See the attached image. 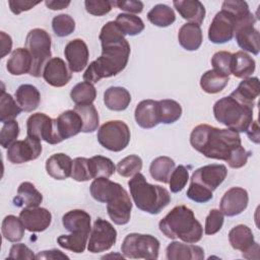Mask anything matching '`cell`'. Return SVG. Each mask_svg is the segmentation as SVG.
Listing matches in <instances>:
<instances>
[{
    "label": "cell",
    "mask_w": 260,
    "mask_h": 260,
    "mask_svg": "<svg viewBox=\"0 0 260 260\" xmlns=\"http://www.w3.org/2000/svg\"><path fill=\"white\" fill-rule=\"evenodd\" d=\"M192 147L208 158L224 160L233 169H240L247 164L251 155L242 146L238 132L219 129L208 124L197 125L190 134Z\"/></svg>",
    "instance_id": "cell-1"
},
{
    "label": "cell",
    "mask_w": 260,
    "mask_h": 260,
    "mask_svg": "<svg viewBox=\"0 0 260 260\" xmlns=\"http://www.w3.org/2000/svg\"><path fill=\"white\" fill-rule=\"evenodd\" d=\"M99 38L102 55L92 61L83 73V80L92 84L124 70L131 52L125 35L115 21H108L102 27Z\"/></svg>",
    "instance_id": "cell-2"
},
{
    "label": "cell",
    "mask_w": 260,
    "mask_h": 260,
    "mask_svg": "<svg viewBox=\"0 0 260 260\" xmlns=\"http://www.w3.org/2000/svg\"><path fill=\"white\" fill-rule=\"evenodd\" d=\"M89 191L94 200L107 203L108 215L114 223L123 225L129 222L132 202L122 185L108 178H96L90 184Z\"/></svg>",
    "instance_id": "cell-3"
},
{
    "label": "cell",
    "mask_w": 260,
    "mask_h": 260,
    "mask_svg": "<svg viewBox=\"0 0 260 260\" xmlns=\"http://www.w3.org/2000/svg\"><path fill=\"white\" fill-rule=\"evenodd\" d=\"M159 231L169 239H180L195 244L203 236V228L192 209L185 205L175 206L158 223Z\"/></svg>",
    "instance_id": "cell-4"
},
{
    "label": "cell",
    "mask_w": 260,
    "mask_h": 260,
    "mask_svg": "<svg viewBox=\"0 0 260 260\" xmlns=\"http://www.w3.org/2000/svg\"><path fill=\"white\" fill-rule=\"evenodd\" d=\"M128 186L135 205L144 212L158 214L171 202L170 192L159 185L149 184L141 173L135 174Z\"/></svg>",
    "instance_id": "cell-5"
},
{
    "label": "cell",
    "mask_w": 260,
    "mask_h": 260,
    "mask_svg": "<svg viewBox=\"0 0 260 260\" xmlns=\"http://www.w3.org/2000/svg\"><path fill=\"white\" fill-rule=\"evenodd\" d=\"M254 106L247 105L232 95L221 98L213 106L216 121L236 132H246L253 121Z\"/></svg>",
    "instance_id": "cell-6"
},
{
    "label": "cell",
    "mask_w": 260,
    "mask_h": 260,
    "mask_svg": "<svg viewBox=\"0 0 260 260\" xmlns=\"http://www.w3.org/2000/svg\"><path fill=\"white\" fill-rule=\"evenodd\" d=\"M25 49L32 59V66L29 75L34 77L43 76V71L52 57L51 36L43 28L29 30L25 39Z\"/></svg>",
    "instance_id": "cell-7"
},
{
    "label": "cell",
    "mask_w": 260,
    "mask_h": 260,
    "mask_svg": "<svg viewBox=\"0 0 260 260\" xmlns=\"http://www.w3.org/2000/svg\"><path fill=\"white\" fill-rule=\"evenodd\" d=\"M121 252L124 257L130 259H157L159 241L151 235L131 233L125 237Z\"/></svg>",
    "instance_id": "cell-8"
},
{
    "label": "cell",
    "mask_w": 260,
    "mask_h": 260,
    "mask_svg": "<svg viewBox=\"0 0 260 260\" xmlns=\"http://www.w3.org/2000/svg\"><path fill=\"white\" fill-rule=\"evenodd\" d=\"M130 129L121 120H112L104 123L98 131L99 143L108 150L119 152L125 149L130 142Z\"/></svg>",
    "instance_id": "cell-9"
},
{
    "label": "cell",
    "mask_w": 260,
    "mask_h": 260,
    "mask_svg": "<svg viewBox=\"0 0 260 260\" xmlns=\"http://www.w3.org/2000/svg\"><path fill=\"white\" fill-rule=\"evenodd\" d=\"M26 134L29 137L44 140L49 144L62 142L57 130L56 119H52L44 113H36L26 121Z\"/></svg>",
    "instance_id": "cell-10"
},
{
    "label": "cell",
    "mask_w": 260,
    "mask_h": 260,
    "mask_svg": "<svg viewBox=\"0 0 260 260\" xmlns=\"http://www.w3.org/2000/svg\"><path fill=\"white\" fill-rule=\"evenodd\" d=\"M117 241V231L111 222L99 217L90 231L87 250L90 253H101L110 250Z\"/></svg>",
    "instance_id": "cell-11"
},
{
    "label": "cell",
    "mask_w": 260,
    "mask_h": 260,
    "mask_svg": "<svg viewBox=\"0 0 260 260\" xmlns=\"http://www.w3.org/2000/svg\"><path fill=\"white\" fill-rule=\"evenodd\" d=\"M229 241L235 250L242 252L246 259L259 258V244L255 242L251 229L245 224H238L229 233Z\"/></svg>",
    "instance_id": "cell-12"
},
{
    "label": "cell",
    "mask_w": 260,
    "mask_h": 260,
    "mask_svg": "<svg viewBox=\"0 0 260 260\" xmlns=\"http://www.w3.org/2000/svg\"><path fill=\"white\" fill-rule=\"evenodd\" d=\"M42 152L41 140L26 136L24 140H16L7 148V159L16 165L37 159Z\"/></svg>",
    "instance_id": "cell-13"
},
{
    "label": "cell",
    "mask_w": 260,
    "mask_h": 260,
    "mask_svg": "<svg viewBox=\"0 0 260 260\" xmlns=\"http://www.w3.org/2000/svg\"><path fill=\"white\" fill-rule=\"evenodd\" d=\"M235 29V18L231 13L221 9L215 14L209 25L208 39L213 44H224L234 38Z\"/></svg>",
    "instance_id": "cell-14"
},
{
    "label": "cell",
    "mask_w": 260,
    "mask_h": 260,
    "mask_svg": "<svg viewBox=\"0 0 260 260\" xmlns=\"http://www.w3.org/2000/svg\"><path fill=\"white\" fill-rule=\"evenodd\" d=\"M226 175L228 170L224 165H207L194 171L191 176V183L213 192L224 181Z\"/></svg>",
    "instance_id": "cell-15"
},
{
    "label": "cell",
    "mask_w": 260,
    "mask_h": 260,
    "mask_svg": "<svg viewBox=\"0 0 260 260\" xmlns=\"http://www.w3.org/2000/svg\"><path fill=\"white\" fill-rule=\"evenodd\" d=\"M249 195L247 190L241 187L229 189L220 199L219 210L226 216H236L241 214L248 206Z\"/></svg>",
    "instance_id": "cell-16"
},
{
    "label": "cell",
    "mask_w": 260,
    "mask_h": 260,
    "mask_svg": "<svg viewBox=\"0 0 260 260\" xmlns=\"http://www.w3.org/2000/svg\"><path fill=\"white\" fill-rule=\"evenodd\" d=\"M21 219L25 230L31 233H41L46 231L52 222L51 212L44 207H24L20 213Z\"/></svg>",
    "instance_id": "cell-17"
},
{
    "label": "cell",
    "mask_w": 260,
    "mask_h": 260,
    "mask_svg": "<svg viewBox=\"0 0 260 260\" xmlns=\"http://www.w3.org/2000/svg\"><path fill=\"white\" fill-rule=\"evenodd\" d=\"M43 77L51 86L62 87L71 80L72 71L67 67L63 59L54 57L46 64L43 71Z\"/></svg>",
    "instance_id": "cell-18"
},
{
    "label": "cell",
    "mask_w": 260,
    "mask_h": 260,
    "mask_svg": "<svg viewBox=\"0 0 260 260\" xmlns=\"http://www.w3.org/2000/svg\"><path fill=\"white\" fill-rule=\"evenodd\" d=\"M64 55L69 69L72 72H80L87 65L89 51L83 40L74 39L65 46Z\"/></svg>",
    "instance_id": "cell-19"
},
{
    "label": "cell",
    "mask_w": 260,
    "mask_h": 260,
    "mask_svg": "<svg viewBox=\"0 0 260 260\" xmlns=\"http://www.w3.org/2000/svg\"><path fill=\"white\" fill-rule=\"evenodd\" d=\"M135 121L143 129H151L159 124L157 101L143 100L135 108Z\"/></svg>",
    "instance_id": "cell-20"
},
{
    "label": "cell",
    "mask_w": 260,
    "mask_h": 260,
    "mask_svg": "<svg viewBox=\"0 0 260 260\" xmlns=\"http://www.w3.org/2000/svg\"><path fill=\"white\" fill-rule=\"evenodd\" d=\"M167 259L169 260H203L204 250L191 243H181L174 241L166 249Z\"/></svg>",
    "instance_id": "cell-21"
},
{
    "label": "cell",
    "mask_w": 260,
    "mask_h": 260,
    "mask_svg": "<svg viewBox=\"0 0 260 260\" xmlns=\"http://www.w3.org/2000/svg\"><path fill=\"white\" fill-rule=\"evenodd\" d=\"M57 130L62 141L82 132V120L74 110H67L56 119Z\"/></svg>",
    "instance_id": "cell-22"
},
{
    "label": "cell",
    "mask_w": 260,
    "mask_h": 260,
    "mask_svg": "<svg viewBox=\"0 0 260 260\" xmlns=\"http://www.w3.org/2000/svg\"><path fill=\"white\" fill-rule=\"evenodd\" d=\"M173 5L179 14L189 21V23H194L200 25L205 17V7L198 0H175Z\"/></svg>",
    "instance_id": "cell-23"
},
{
    "label": "cell",
    "mask_w": 260,
    "mask_h": 260,
    "mask_svg": "<svg viewBox=\"0 0 260 260\" xmlns=\"http://www.w3.org/2000/svg\"><path fill=\"white\" fill-rule=\"evenodd\" d=\"M221 9L228 11L236 20L235 31L246 24H255L256 17L250 11L248 3L241 0H225L222 2Z\"/></svg>",
    "instance_id": "cell-24"
},
{
    "label": "cell",
    "mask_w": 260,
    "mask_h": 260,
    "mask_svg": "<svg viewBox=\"0 0 260 260\" xmlns=\"http://www.w3.org/2000/svg\"><path fill=\"white\" fill-rule=\"evenodd\" d=\"M72 159L65 153H55L46 161V171L55 180H65L71 176Z\"/></svg>",
    "instance_id": "cell-25"
},
{
    "label": "cell",
    "mask_w": 260,
    "mask_h": 260,
    "mask_svg": "<svg viewBox=\"0 0 260 260\" xmlns=\"http://www.w3.org/2000/svg\"><path fill=\"white\" fill-rule=\"evenodd\" d=\"M236 41L243 51L258 55L260 51V35L254 24H246L235 31Z\"/></svg>",
    "instance_id": "cell-26"
},
{
    "label": "cell",
    "mask_w": 260,
    "mask_h": 260,
    "mask_svg": "<svg viewBox=\"0 0 260 260\" xmlns=\"http://www.w3.org/2000/svg\"><path fill=\"white\" fill-rule=\"evenodd\" d=\"M32 59L25 48L15 49L6 62V69L12 75H22L30 72Z\"/></svg>",
    "instance_id": "cell-27"
},
{
    "label": "cell",
    "mask_w": 260,
    "mask_h": 260,
    "mask_svg": "<svg viewBox=\"0 0 260 260\" xmlns=\"http://www.w3.org/2000/svg\"><path fill=\"white\" fill-rule=\"evenodd\" d=\"M43 201L42 193L30 182H22L18 188L13 204L16 207H37Z\"/></svg>",
    "instance_id": "cell-28"
},
{
    "label": "cell",
    "mask_w": 260,
    "mask_h": 260,
    "mask_svg": "<svg viewBox=\"0 0 260 260\" xmlns=\"http://www.w3.org/2000/svg\"><path fill=\"white\" fill-rule=\"evenodd\" d=\"M178 40L180 45L187 51H196L200 48L203 35L200 25L194 23L183 24L178 32Z\"/></svg>",
    "instance_id": "cell-29"
},
{
    "label": "cell",
    "mask_w": 260,
    "mask_h": 260,
    "mask_svg": "<svg viewBox=\"0 0 260 260\" xmlns=\"http://www.w3.org/2000/svg\"><path fill=\"white\" fill-rule=\"evenodd\" d=\"M90 215L82 209H73L66 212L62 217L63 226L70 233H90Z\"/></svg>",
    "instance_id": "cell-30"
},
{
    "label": "cell",
    "mask_w": 260,
    "mask_h": 260,
    "mask_svg": "<svg viewBox=\"0 0 260 260\" xmlns=\"http://www.w3.org/2000/svg\"><path fill=\"white\" fill-rule=\"evenodd\" d=\"M131 102V94L121 86H111L104 93V103L111 111L121 112L128 108Z\"/></svg>",
    "instance_id": "cell-31"
},
{
    "label": "cell",
    "mask_w": 260,
    "mask_h": 260,
    "mask_svg": "<svg viewBox=\"0 0 260 260\" xmlns=\"http://www.w3.org/2000/svg\"><path fill=\"white\" fill-rule=\"evenodd\" d=\"M260 93L258 77H248L240 82L238 87L230 94L233 98L250 106H255V100Z\"/></svg>",
    "instance_id": "cell-32"
},
{
    "label": "cell",
    "mask_w": 260,
    "mask_h": 260,
    "mask_svg": "<svg viewBox=\"0 0 260 260\" xmlns=\"http://www.w3.org/2000/svg\"><path fill=\"white\" fill-rule=\"evenodd\" d=\"M15 100L24 112L35 111L41 103V93L32 84H21L15 91Z\"/></svg>",
    "instance_id": "cell-33"
},
{
    "label": "cell",
    "mask_w": 260,
    "mask_h": 260,
    "mask_svg": "<svg viewBox=\"0 0 260 260\" xmlns=\"http://www.w3.org/2000/svg\"><path fill=\"white\" fill-rule=\"evenodd\" d=\"M256 68L255 60L246 52L238 51L232 54L231 74L238 78H248L254 73Z\"/></svg>",
    "instance_id": "cell-34"
},
{
    "label": "cell",
    "mask_w": 260,
    "mask_h": 260,
    "mask_svg": "<svg viewBox=\"0 0 260 260\" xmlns=\"http://www.w3.org/2000/svg\"><path fill=\"white\" fill-rule=\"evenodd\" d=\"M229 75L215 69L208 70L200 78V86L207 93H217L229 83Z\"/></svg>",
    "instance_id": "cell-35"
},
{
    "label": "cell",
    "mask_w": 260,
    "mask_h": 260,
    "mask_svg": "<svg viewBox=\"0 0 260 260\" xmlns=\"http://www.w3.org/2000/svg\"><path fill=\"white\" fill-rule=\"evenodd\" d=\"M175 169V161L169 156H158L154 158L149 167V173L152 179L157 182L169 183L171 174Z\"/></svg>",
    "instance_id": "cell-36"
},
{
    "label": "cell",
    "mask_w": 260,
    "mask_h": 260,
    "mask_svg": "<svg viewBox=\"0 0 260 260\" xmlns=\"http://www.w3.org/2000/svg\"><path fill=\"white\" fill-rule=\"evenodd\" d=\"M24 225L19 217L9 214L4 217L1 225L2 236L5 240L16 243L22 240L24 236Z\"/></svg>",
    "instance_id": "cell-37"
},
{
    "label": "cell",
    "mask_w": 260,
    "mask_h": 260,
    "mask_svg": "<svg viewBox=\"0 0 260 260\" xmlns=\"http://www.w3.org/2000/svg\"><path fill=\"white\" fill-rule=\"evenodd\" d=\"M147 19L155 26L167 27L175 22L176 14L170 6L156 4L147 13Z\"/></svg>",
    "instance_id": "cell-38"
},
{
    "label": "cell",
    "mask_w": 260,
    "mask_h": 260,
    "mask_svg": "<svg viewBox=\"0 0 260 260\" xmlns=\"http://www.w3.org/2000/svg\"><path fill=\"white\" fill-rule=\"evenodd\" d=\"M88 236V233L75 232L71 233L70 235L59 236L57 242L59 246L63 249L72 251L74 253H82L86 248Z\"/></svg>",
    "instance_id": "cell-39"
},
{
    "label": "cell",
    "mask_w": 260,
    "mask_h": 260,
    "mask_svg": "<svg viewBox=\"0 0 260 260\" xmlns=\"http://www.w3.org/2000/svg\"><path fill=\"white\" fill-rule=\"evenodd\" d=\"M159 123L172 124L178 121L182 116L181 105L174 100H161L157 101Z\"/></svg>",
    "instance_id": "cell-40"
},
{
    "label": "cell",
    "mask_w": 260,
    "mask_h": 260,
    "mask_svg": "<svg viewBox=\"0 0 260 260\" xmlns=\"http://www.w3.org/2000/svg\"><path fill=\"white\" fill-rule=\"evenodd\" d=\"M74 111L80 116L82 120V132L91 133L98 129L100 124V117L95 107L92 104L75 106Z\"/></svg>",
    "instance_id": "cell-41"
},
{
    "label": "cell",
    "mask_w": 260,
    "mask_h": 260,
    "mask_svg": "<svg viewBox=\"0 0 260 260\" xmlns=\"http://www.w3.org/2000/svg\"><path fill=\"white\" fill-rule=\"evenodd\" d=\"M70 98L76 106L90 105L96 98V89L92 83L82 81L72 87Z\"/></svg>",
    "instance_id": "cell-42"
},
{
    "label": "cell",
    "mask_w": 260,
    "mask_h": 260,
    "mask_svg": "<svg viewBox=\"0 0 260 260\" xmlns=\"http://www.w3.org/2000/svg\"><path fill=\"white\" fill-rule=\"evenodd\" d=\"M89 170L92 179L110 178L115 172L116 167L112 159L103 155H94L88 158Z\"/></svg>",
    "instance_id": "cell-43"
},
{
    "label": "cell",
    "mask_w": 260,
    "mask_h": 260,
    "mask_svg": "<svg viewBox=\"0 0 260 260\" xmlns=\"http://www.w3.org/2000/svg\"><path fill=\"white\" fill-rule=\"evenodd\" d=\"M115 22L119 25L125 36H136L144 29V23L142 19L134 14L119 13Z\"/></svg>",
    "instance_id": "cell-44"
},
{
    "label": "cell",
    "mask_w": 260,
    "mask_h": 260,
    "mask_svg": "<svg viewBox=\"0 0 260 260\" xmlns=\"http://www.w3.org/2000/svg\"><path fill=\"white\" fill-rule=\"evenodd\" d=\"M21 111L22 110L12 95L2 89L0 95V122L4 124L14 120L21 113Z\"/></svg>",
    "instance_id": "cell-45"
},
{
    "label": "cell",
    "mask_w": 260,
    "mask_h": 260,
    "mask_svg": "<svg viewBox=\"0 0 260 260\" xmlns=\"http://www.w3.org/2000/svg\"><path fill=\"white\" fill-rule=\"evenodd\" d=\"M141 169H142V159L140 156L136 154H130L122 158L116 167L118 174L125 178H130L135 174L140 173Z\"/></svg>",
    "instance_id": "cell-46"
},
{
    "label": "cell",
    "mask_w": 260,
    "mask_h": 260,
    "mask_svg": "<svg viewBox=\"0 0 260 260\" xmlns=\"http://www.w3.org/2000/svg\"><path fill=\"white\" fill-rule=\"evenodd\" d=\"M52 28L56 36L63 38L71 35L75 29V21L69 14H59L52 20Z\"/></svg>",
    "instance_id": "cell-47"
},
{
    "label": "cell",
    "mask_w": 260,
    "mask_h": 260,
    "mask_svg": "<svg viewBox=\"0 0 260 260\" xmlns=\"http://www.w3.org/2000/svg\"><path fill=\"white\" fill-rule=\"evenodd\" d=\"M77 182H86L91 180L89 162L86 157H76L72 161V172L70 176Z\"/></svg>",
    "instance_id": "cell-48"
},
{
    "label": "cell",
    "mask_w": 260,
    "mask_h": 260,
    "mask_svg": "<svg viewBox=\"0 0 260 260\" xmlns=\"http://www.w3.org/2000/svg\"><path fill=\"white\" fill-rule=\"evenodd\" d=\"M188 180H189V172L185 166L180 165L177 168H175L169 180L171 192L178 193L182 191L186 186Z\"/></svg>",
    "instance_id": "cell-49"
},
{
    "label": "cell",
    "mask_w": 260,
    "mask_h": 260,
    "mask_svg": "<svg viewBox=\"0 0 260 260\" xmlns=\"http://www.w3.org/2000/svg\"><path fill=\"white\" fill-rule=\"evenodd\" d=\"M19 135V125L15 120L3 124L0 132V144L3 148H8Z\"/></svg>",
    "instance_id": "cell-50"
},
{
    "label": "cell",
    "mask_w": 260,
    "mask_h": 260,
    "mask_svg": "<svg viewBox=\"0 0 260 260\" xmlns=\"http://www.w3.org/2000/svg\"><path fill=\"white\" fill-rule=\"evenodd\" d=\"M223 221H224L223 213L219 209H215V208L211 209L205 219L204 233L209 236L218 233L223 225Z\"/></svg>",
    "instance_id": "cell-51"
},
{
    "label": "cell",
    "mask_w": 260,
    "mask_h": 260,
    "mask_svg": "<svg viewBox=\"0 0 260 260\" xmlns=\"http://www.w3.org/2000/svg\"><path fill=\"white\" fill-rule=\"evenodd\" d=\"M84 6L89 14L102 16L112 10L114 3L110 0H85Z\"/></svg>",
    "instance_id": "cell-52"
},
{
    "label": "cell",
    "mask_w": 260,
    "mask_h": 260,
    "mask_svg": "<svg viewBox=\"0 0 260 260\" xmlns=\"http://www.w3.org/2000/svg\"><path fill=\"white\" fill-rule=\"evenodd\" d=\"M232 53L228 51H218L211 58V65L213 69L220 71L230 76L231 74Z\"/></svg>",
    "instance_id": "cell-53"
},
{
    "label": "cell",
    "mask_w": 260,
    "mask_h": 260,
    "mask_svg": "<svg viewBox=\"0 0 260 260\" xmlns=\"http://www.w3.org/2000/svg\"><path fill=\"white\" fill-rule=\"evenodd\" d=\"M186 195L189 199L197 203H206L209 200H211L213 197L211 191L206 190L203 187L198 186L194 183H190V186L187 190Z\"/></svg>",
    "instance_id": "cell-54"
},
{
    "label": "cell",
    "mask_w": 260,
    "mask_h": 260,
    "mask_svg": "<svg viewBox=\"0 0 260 260\" xmlns=\"http://www.w3.org/2000/svg\"><path fill=\"white\" fill-rule=\"evenodd\" d=\"M9 259H35L36 255L34 254V252L24 244H14L12 245V247L10 248L9 251V255H8Z\"/></svg>",
    "instance_id": "cell-55"
},
{
    "label": "cell",
    "mask_w": 260,
    "mask_h": 260,
    "mask_svg": "<svg viewBox=\"0 0 260 260\" xmlns=\"http://www.w3.org/2000/svg\"><path fill=\"white\" fill-rule=\"evenodd\" d=\"M114 6H117L119 9L124 10L128 12L129 14L131 13H141L143 10V3L141 1H136V0H118V1H113Z\"/></svg>",
    "instance_id": "cell-56"
},
{
    "label": "cell",
    "mask_w": 260,
    "mask_h": 260,
    "mask_svg": "<svg viewBox=\"0 0 260 260\" xmlns=\"http://www.w3.org/2000/svg\"><path fill=\"white\" fill-rule=\"evenodd\" d=\"M41 3L40 1H24V0H9L8 5L12 13L20 14L23 11H27Z\"/></svg>",
    "instance_id": "cell-57"
},
{
    "label": "cell",
    "mask_w": 260,
    "mask_h": 260,
    "mask_svg": "<svg viewBox=\"0 0 260 260\" xmlns=\"http://www.w3.org/2000/svg\"><path fill=\"white\" fill-rule=\"evenodd\" d=\"M36 259H69V257L60 250L53 249L40 252L38 255H36Z\"/></svg>",
    "instance_id": "cell-58"
},
{
    "label": "cell",
    "mask_w": 260,
    "mask_h": 260,
    "mask_svg": "<svg viewBox=\"0 0 260 260\" xmlns=\"http://www.w3.org/2000/svg\"><path fill=\"white\" fill-rule=\"evenodd\" d=\"M0 39H1V55H0V58H4L7 54H9L11 52L12 39L9 35H7L4 31L0 32Z\"/></svg>",
    "instance_id": "cell-59"
},
{
    "label": "cell",
    "mask_w": 260,
    "mask_h": 260,
    "mask_svg": "<svg viewBox=\"0 0 260 260\" xmlns=\"http://www.w3.org/2000/svg\"><path fill=\"white\" fill-rule=\"evenodd\" d=\"M246 133L249 137V139L258 144L260 142V134H259V125H258V121L255 120V121H252L251 124L249 125L248 129L246 130Z\"/></svg>",
    "instance_id": "cell-60"
},
{
    "label": "cell",
    "mask_w": 260,
    "mask_h": 260,
    "mask_svg": "<svg viewBox=\"0 0 260 260\" xmlns=\"http://www.w3.org/2000/svg\"><path fill=\"white\" fill-rule=\"evenodd\" d=\"M46 6L51 10H61L70 5V1H55V0H47L45 1Z\"/></svg>",
    "instance_id": "cell-61"
}]
</instances>
